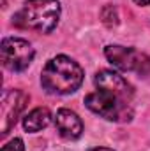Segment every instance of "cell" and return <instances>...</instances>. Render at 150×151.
I'll list each match as a JSON object with an SVG mask.
<instances>
[{"label": "cell", "mask_w": 150, "mask_h": 151, "mask_svg": "<svg viewBox=\"0 0 150 151\" xmlns=\"http://www.w3.org/2000/svg\"><path fill=\"white\" fill-rule=\"evenodd\" d=\"M95 91L85 97V106L108 121L125 123L134 116V90L118 72L99 70L94 77Z\"/></svg>", "instance_id": "cell-1"}, {"label": "cell", "mask_w": 150, "mask_h": 151, "mask_svg": "<svg viewBox=\"0 0 150 151\" xmlns=\"http://www.w3.org/2000/svg\"><path fill=\"white\" fill-rule=\"evenodd\" d=\"M104 56L113 67L124 70V72H138V74H149L150 72V56L145 53L125 47L118 44H110L104 47Z\"/></svg>", "instance_id": "cell-4"}, {"label": "cell", "mask_w": 150, "mask_h": 151, "mask_svg": "<svg viewBox=\"0 0 150 151\" xmlns=\"http://www.w3.org/2000/svg\"><path fill=\"white\" fill-rule=\"evenodd\" d=\"M90 151H113V150H110V148H92Z\"/></svg>", "instance_id": "cell-11"}, {"label": "cell", "mask_w": 150, "mask_h": 151, "mask_svg": "<svg viewBox=\"0 0 150 151\" xmlns=\"http://www.w3.org/2000/svg\"><path fill=\"white\" fill-rule=\"evenodd\" d=\"M55 127H57L58 134L67 141H76L83 134V123H81L79 116L71 109H58L57 111Z\"/></svg>", "instance_id": "cell-7"}, {"label": "cell", "mask_w": 150, "mask_h": 151, "mask_svg": "<svg viewBox=\"0 0 150 151\" xmlns=\"http://www.w3.org/2000/svg\"><path fill=\"white\" fill-rule=\"evenodd\" d=\"M36 56L32 44L20 37H5L2 40V63L11 72L25 70Z\"/></svg>", "instance_id": "cell-5"}, {"label": "cell", "mask_w": 150, "mask_h": 151, "mask_svg": "<svg viewBox=\"0 0 150 151\" xmlns=\"http://www.w3.org/2000/svg\"><path fill=\"white\" fill-rule=\"evenodd\" d=\"M14 25L23 30H34L39 34H50L55 30L60 19L58 0H27L12 18Z\"/></svg>", "instance_id": "cell-3"}, {"label": "cell", "mask_w": 150, "mask_h": 151, "mask_svg": "<svg viewBox=\"0 0 150 151\" xmlns=\"http://www.w3.org/2000/svg\"><path fill=\"white\" fill-rule=\"evenodd\" d=\"M0 151H25V144H23V141L21 139H12V141H9L5 146H2V150Z\"/></svg>", "instance_id": "cell-9"}, {"label": "cell", "mask_w": 150, "mask_h": 151, "mask_svg": "<svg viewBox=\"0 0 150 151\" xmlns=\"http://www.w3.org/2000/svg\"><path fill=\"white\" fill-rule=\"evenodd\" d=\"M51 121V113L46 107H36L23 118V128L30 134L39 132L42 128H46Z\"/></svg>", "instance_id": "cell-8"}, {"label": "cell", "mask_w": 150, "mask_h": 151, "mask_svg": "<svg viewBox=\"0 0 150 151\" xmlns=\"http://www.w3.org/2000/svg\"><path fill=\"white\" fill-rule=\"evenodd\" d=\"M28 95L21 90H5L2 93V135H7L9 130L16 125L20 114L23 113Z\"/></svg>", "instance_id": "cell-6"}, {"label": "cell", "mask_w": 150, "mask_h": 151, "mask_svg": "<svg viewBox=\"0 0 150 151\" xmlns=\"http://www.w3.org/2000/svg\"><path fill=\"white\" fill-rule=\"evenodd\" d=\"M134 4H136V5H149L150 0H134Z\"/></svg>", "instance_id": "cell-10"}, {"label": "cell", "mask_w": 150, "mask_h": 151, "mask_svg": "<svg viewBox=\"0 0 150 151\" xmlns=\"http://www.w3.org/2000/svg\"><path fill=\"white\" fill-rule=\"evenodd\" d=\"M83 83V69L73 58L58 55L46 62L41 72V84L48 93L69 95L74 93Z\"/></svg>", "instance_id": "cell-2"}]
</instances>
